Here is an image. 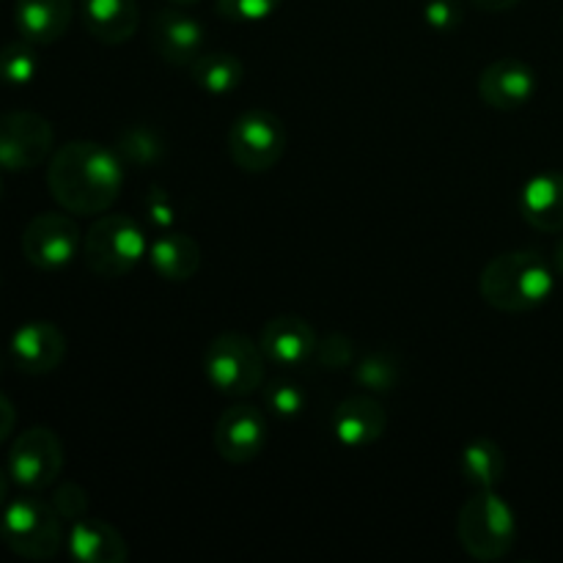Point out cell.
<instances>
[{
    "mask_svg": "<svg viewBox=\"0 0 563 563\" xmlns=\"http://www.w3.org/2000/svg\"><path fill=\"white\" fill-rule=\"evenodd\" d=\"M47 187L60 209L93 218L119 201L124 187V159L102 143L69 141L49 157Z\"/></svg>",
    "mask_w": 563,
    "mask_h": 563,
    "instance_id": "6da1fadb",
    "label": "cell"
},
{
    "mask_svg": "<svg viewBox=\"0 0 563 563\" xmlns=\"http://www.w3.org/2000/svg\"><path fill=\"white\" fill-rule=\"evenodd\" d=\"M555 273L539 251H506L489 258L478 278L484 302L504 313H528L550 300Z\"/></svg>",
    "mask_w": 563,
    "mask_h": 563,
    "instance_id": "7a4b0ae2",
    "label": "cell"
},
{
    "mask_svg": "<svg viewBox=\"0 0 563 563\" xmlns=\"http://www.w3.org/2000/svg\"><path fill=\"white\" fill-rule=\"evenodd\" d=\"M456 539L471 559H506L517 542L515 511L495 489H476L456 517Z\"/></svg>",
    "mask_w": 563,
    "mask_h": 563,
    "instance_id": "3957f363",
    "label": "cell"
},
{
    "mask_svg": "<svg viewBox=\"0 0 563 563\" xmlns=\"http://www.w3.org/2000/svg\"><path fill=\"white\" fill-rule=\"evenodd\" d=\"M0 542L27 561H47L64 548V520L49 500L22 495L9 500L0 517Z\"/></svg>",
    "mask_w": 563,
    "mask_h": 563,
    "instance_id": "277c9868",
    "label": "cell"
},
{
    "mask_svg": "<svg viewBox=\"0 0 563 563\" xmlns=\"http://www.w3.org/2000/svg\"><path fill=\"white\" fill-rule=\"evenodd\" d=\"M146 253V234L126 214H102L82 236V262L99 278H124Z\"/></svg>",
    "mask_w": 563,
    "mask_h": 563,
    "instance_id": "5b68a950",
    "label": "cell"
},
{
    "mask_svg": "<svg viewBox=\"0 0 563 563\" xmlns=\"http://www.w3.org/2000/svg\"><path fill=\"white\" fill-rule=\"evenodd\" d=\"M262 344L245 333H220L203 352V374L209 385L231 399H247L264 388Z\"/></svg>",
    "mask_w": 563,
    "mask_h": 563,
    "instance_id": "8992f818",
    "label": "cell"
},
{
    "mask_svg": "<svg viewBox=\"0 0 563 563\" xmlns=\"http://www.w3.org/2000/svg\"><path fill=\"white\" fill-rule=\"evenodd\" d=\"M286 152V126L275 113L262 108L236 115L229 130V154L236 168L264 174L275 168Z\"/></svg>",
    "mask_w": 563,
    "mask_h": 563,
    "instance_id": "52a82bcc",
    "label": "cell"
},
{
    "mask_svg": "<svg viewBox=\"0 0 563 563\" xmlns=\"http://www.w3.org/2000/svg\"><path fill=\"white\" fill-rule=\"evenodd\" d=\"M64 471V443L47 427H31L11 443L9 476L25 493H44Z\"/></svg>",
    "mask_w": 563,
    "mask_h": 563,
    "instance_id": "ba28073f",
    "label": "cell"
},
{
    "mask_svg": "<svg viewBox=\"0 0 563 563\" xmlns=\"http://www.w3.org/2000/svg\"><path fill=\"white\" fill-rule=\"evenodd\" d=\"M55 130L44 115L31 110L0 113V170L25 174L53 154Z\"/></svg>",
    "mask_w": 563,
    "mask_h": 563,
    "instance_id": "9c48e42d",
    "label": "cell"
},
{
    "mask_svg": "<svg viewBox=\"0 0 563 563\" xmlns=\"http://www.w3.org/2000/svg\"><path fill=\"white\" fill-rule=\"evenodd\" d=\"M80 251L82 231L69 214L42 212L22 231V253L42 273L69 267Z\"/></svg>",
    "mask_w": 563,
    "mask_h": 563,
    "instance_id": "30bf717a",
    "label": "cell"
},
{
    "mask_svg": "<svg viewBox=\"0 0 563 563\" xmlns=\"http://www.w3.org/2000/svg\"><path fill=\"white\" fill-rule=\"evenodd\" d=\"M214 451L229 465L258 460L267 445V416L253 405H234L214 423Z\"/></svg>",
    "mask_w": 563,
    "mask_h": 563,
    "instance_id": "8fae6325",
    "label": "cell"
},
{
    "mask_svg": "<svg viewBox=\"0 0 563 563\" xmlns=\"http://www.w3.org/2000/svg\"><path fill=\"white\" fill-rule=\"evenodd\" d=\"M9 355L22 374H31V377L53 374L66 357V335L60 333L58 324L47 319H31L14 330L9 341Z\"/></svg>",
    "mask_w": 563,
    "mask_h": 563,
    "instance_id": "7c38bea8",
    "label": "cell"
},
{
    "mask_svg": "<svg viewBox=\"0 0 563 563\" xmlns=\"http://www.w3.org/2000/svg\"><path fill=\"white\" fill-rule=\"evenodd\" d=\"M148 42L165 64L190 66L203 53L207 36H203V25L196 16L181 11V5H168L152 16Z\"/></svg>",
    "mask_w": 563,
    "mask_h": 563,
    "instance_id": "4fadbf2b",
    "label": "cell"
},
{
    "mask_svg": "<svg viewBox=\"0 0 563 563\" xmlns=\"http://www.w3.org/2000/svg\"><path fill=\"white\" fill-rule=\"evenodd\" d=\"M537 93V71L517 58H498L478 75V97L487 108L511 110L526 108Z\"/></svg>",
    "mask_w": 563,
    "mask_h": 563,
    "instance_id": "5bb4252c",
    "label": "cell"
},
{
    "mask_svg": "<svg viewBox=\"0 0 563 563\" xmlns=\"http://www.w3.org/2000/svg\"><path fill=\"white\" fill-rule=\"evenodd\" d=\"M317 330L311 322L295 313H284V317L269 319L258 333V344H262L264 357L275 366L295 368L311 361L317 352Z\"/></svg>",
    "mask_w": 563,
    "mask_h": 563,
    "instance_id": "9a60e30c",
    "label": "cell"
},
{
    "mask_svg": "<svg viewBox=\"0 0 563 563\" xmlns=\"http://www.w3.org/2000/svg\"><path fill=\"white\" fill-rule=\"evenodd\" d=\"M330 427H333L339 443L350 445V449H366L385 434L388 412L374 396H350L333 410Z\"/></svg>",
    "mask_w": 563,
    "mask_h": 563,
    "instance_id": "2e32d148",
    "label": "cell"
},
{
    "mask_svg": "<svg viewBox=\"0 0 563 563\" xmlns=\"http://www.w3.org/2000/svg\"><path fill=\"white\" fill-rule=\"evenodd\" d=\"M80 16L88 36L110 47L130 42L141 25L137 0H80Z\"/></svg>",
    "mask_w": 563,
    "mask_h": 563,
    "instance_id": "e0dca14e",
    "label": "cell"
},
{
    "mask_svg": "<svg viewBox=\"0 0 563 563\" xmlns=\"http://www.w3.org/2000/svg\"><path fill=\"white\" fill-rule=\"evenodd\" d=\"M520 214L531 229L542 234H561L563 231V174L548 170L537 174L522 185Z\"/></svg>",
    "mask_w": 563,
    "mask_h": 563,
    "instance_id": "ac0fdd59",
    "label": "cell"
},
{
    "mask_svg": "<svg viewBox=\"0 0 563 563\" xmlns=\"http://www.w3.org/2000/svg\"><path fill=\"white\" fill-rule=\"evenodd\" d=\"M75 16V0H16L14 22L22 38L36 47L66 36Z\"/></svg>",
    "mask_w": 563,
    "mask_h": 563,
    "instance_id": "d6986e66",
    "label": "cell"
},
{
    "mask_svg": "<svg viewBox=\"0 0 563 563\" xmlns=\"http://www.w3.org/2000/svg\"><path fill=\"white\" fill-rule=\"evenodd\" d=\"M69 555L80 563H124L130 559L124 537L115 531L110 522L97 517H82L71 522V531L66 537Z\"/></svg>",
    "mask_w": 563,
    "mask_h": 563,
    "instance_id": "ffe728a7",
    "label": "cell"
},
{
    "mask_svg": "<svg viewBox=\"0 0 563 563\" xmlns=\"http://www.w3.org/2000/svg\"><path fill=\"white\" fill-rule=\"evenodd\" d=\"M146 258L159 278L181 284V280H190L201 267V247L181 231H165L154 236Z\"/></svg>",
    "mask_w": 563,
    "mask_h": 563,
    "instance_id": "44dd1931",
    "label": "cell"
},
{
    "mask_svg": "<svg viewBox=\"0 0 563 563\" xmlns=\"http://www.w3.org/2000/svg\"><path fill=\"white\" fill-rule=\"evenodd\" d=\"M460 473L476 489H495L504 482L506 454L495 440L478 438L467 443L460 454Z\"/></svg>",
    "mask_w": 563,
    "mask_h": 563,
    "instance_id": "7402d4cb",
    "label": "cell"
},
{
    "mask_svg": "<svg viewBox=\"0 0 563 563\" xmlns=\"http://www.w3.org/2000/svg\"><path fill=\"white\" fill-rule=\"evenodd\" d=\"M187 69L198 88L218 97L236 91L245 80V66L234 53H201Z\"/></svg>",
    "mask_w": 563,
    "mask_h": 563,
    "instance_id": "603a6c76",
    "label": "cell"
},
{
    "mask_svg": "<svg viewBox=\"0 0 563 563\" xmlns=\"http://www.w3.org/2000/svg\"><path fill=\"white\" fill-rule=\"evenodd\" d=\"M38 71L36 44L27 38H16L0 49V82L5 86H27Z\"/></svg>",
    "mask_w": 563,
    "mask_h": 563,
    "instance_id": "cb8c5ba5",
    "label": "cell"
},
{
    "mask_svg": "<svg viewBox=\"0 0 563 563\" xmlns=\"http://www.w3.org/2000/svg\"><path fill=\"white\" fill-rule=\"evenodd\" d=\"M355 383L372 394H388L399 383V363L390 352H372L355 363Z\"/></svg>",
    "mask_w": 563,
    "mask_h": 563,
    "instance_id": "d4e9b609",
    "label": "cell"
},
{
    "mask_svg": "<svg viewBox=\"0 0 563 563\" xmlns=\"http://www.w3.org/2000/svg\"><path fill=\"white\" fill-rule=\"evenodd\" d=\"M119 157L132 165H152L163 157V141L148 126H132L119 137Z\"/></svg>",
    "mask_w": 563,
    "mask_h": 563,
    "instance_id": "484cf974",
    "label": "cell"
},
{
    "mask_svg": "<svg viewBox=\"0 0 563 563\" xmlns=\"http://www.w3.org/2000/svg\"><path fill=\"white\" fill-rule=\"evenodd\" d=\"M262 390H264V405H267V410L280 418L300 416L302 407H306L308 401L306 390H302L297 383H291V379H280V377L269 379Z\"/></svg>",
    "mask_w": 563,
    "mask_h": 563,
    "instance_id": "4316f807",
    "label": "cell"
},
{
    "mask_svg": "<svg viewBox=\"0 0 563 563\" xmlns=\"http://www.w3.org/2000/svg\"><path fill=\"white\" fill-rule=\"evenodd\" d=\"M280 0H214V9L231 22H262L275 14Z\"/></svg>",
    "mask_w": 563,
    "mask_h": 563,
    "instance_id": "83f0119b",
    "label": "cell"
},
{
    "mask_svg": "<svg viewBox=\"0 0 563 563\" xmlns=\"http://www.w3.org/2000/svg\"><path fill=\"white\" fill-rule=\"evenodd\" d=\"M313 357L319 361V366L330 368V372H341V368L355 366V344H352V339H346V335L330 333L328 339L317 341Z\"/></svg>",
    "mask_w": 563,
    "mask_h": 563,
    "instance_id": "f1b7e54d",
    "label": "cell"
},
{
    "mask_svg": "<svg viewBox=\"0 0 563 563\" xmlns=\"http://www.w3.org/2000/svg\"><path fill=\"white\" fill-rule=\"evenodd\" d=\"M49 504H53V509L58 511L64 522H77L88 515V493L75 482L58 484Z\"/></svg>",
    "mask_w": 563,
    "mask_h": 563,
    "instance_id": "f546056e",
    "label": "cell"
},
{
    "mask_svg": "<svg viewBox=\"0 0 563 563\" xmlns=\"http://www.w3.org/2000/svg\"><path fill=\"white\" fill-rule=\"evenodd\" d=\"M423 20L434 31H454V27L462 25L460 0H427V5H423Z\"/></svg>",
    "mask_w": 563,
    "mask_h": 563,
    "instance_id": "4dcf8cb0",
    "label": "cell"
},
{
    "mask_svg": "<svg viewBox=\"0 0 563 563\" xmlns=\"http://www.w3.org/2000/svg\"><path fill=\"white\" fill-rule=\"evenodd\" d=\"M14 423H16V410L11 405V399L5 394H0V445L9 440V434L14 432Z\"/></svg>",
    "mask_w": 563,
    "mask_h": 563,
    "instance_id": "1f68e13d",
    "label": "cell"
},
{
    "mask_svg": "<svg viewBox=\"0 0 563 563\" xmlns=\"http://www.w3.org/2000/svg\"><path fill=\"white\" fill-rule=\"evenodd\" d=\"M148 214H152L154 223L163 225V229H165V225L174 223V207H170L168 201L159 203V192L152 198V203H148Z\"/></svg>",
    "mask_w": 563,
    "mask_h": 563,
    "instance_id": "d6a6232c",
    "label": "cell"
},
{
    "mask_svg": "<svg viewBox=\"0 0 563 563\" xmlns=\"http://www.w3.org/2000/svg\"><path fill=\"white\" fill-rule=\"evenodd\" d=\"M471 3L476 5V9L489 11V14H498V11L515 9V5L520 3V0H471Z\"/></svg>",
    "mask_w": 563,
    "mask_h": 563,
    "instance_id": "836d02e7",
    "label": "cell"
},
{
    "mask_svg": "<svg viewBox=\"0 0 563 563\" xmlns=\"http://www.w3.org/2000/svg\"><path fill=\"white\" fill-rule=\"evenodd\" d=\"M9 471L0 467V506H5V498H9Z\"/></svg>",
    "mask_w": 563,
    "mask_h": 563,
    "instance_id": "e575fe53",
    "label": "cell"
},
{
    "mask_svg": "<svg viewBox=\"0 0 563 563\" xmlns=\"http://www.w3.org/2000/svg\"><path fill=\"white\" fill-rule=\"evenodd\" d=\"M553 267H555V273L563 275V236H561L559 245H555V251H553Z\"/></svg>",
    "mask_w": 563,
    "mask_h": 563,
    "instance_id": "d590c367",
    "label": "cell"
},
{
    "mask_svg": "<svg viewBox=\"0 0 563 563\" xmlns=\"http://www.w3.org/2000/svg\"><path fill=\"white\" fill-rule=\"evenodd\" d=\"M170 5H181V9H185V5H196V3H201V0H168Z\"/></svg>",
    "mask_w": 563,
    "mask_h": 563,
    "instance_id": "8d00e7d4",
    "label": "cell"
},
{
    "mask_svg": "<svg viewBox=\"0 0 563 563\" xmlns=\"http://www.w3.org/2000/svg\"><path fill=\"white\" fill-rule=\"evenodd\" d=\"M0 198H3V179H0Z\"/></svg>",
    "mask_w": 563,
    "mask_h": 563,
    "instance_id": "74e56055",
    "label": "cell"
}]
</instances>
